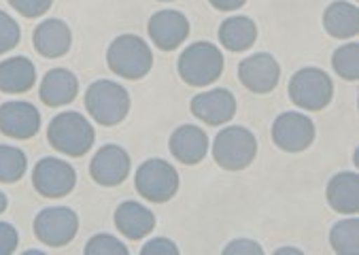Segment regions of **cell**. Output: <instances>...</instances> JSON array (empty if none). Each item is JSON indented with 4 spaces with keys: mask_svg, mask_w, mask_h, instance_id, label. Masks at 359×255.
<instances>
[{
    "mask_svg": "<svg viewBox=\"0 0 359 255\" xmlns=\"http://www.w3.org/2000/svg\"><path fill=\"white\" fill-rule=\"evenodd\" d=\"M41 130V113L26 100H9L0 104V132L9 139L26 141Z\"/></svg>",
    "mask_w": 359,
    "mask_h": 255,
    "instance_id": "11",
    "label": "cell"
},
{
    "mask_svg": "<svg viewBox=\"0 0 359 255\" xmlns=\"http://www.w3.org/2000/svg\"><path fill=\"white\" fill-rule=\"evenodd\" d=\"M32 43L43 57H62L73 45V34L62 20H45L36 26Z\"/></svg>",
    "mask_w": 359,
    "mask_h": 255,
    "instance_id": "18",
    "label": "cell"
},
{
    "mask_svg": "<svg viewBox=\"0 0 359 255\" xmlns=\"http://www.w3.org/2000/svg\"><path fill=\"white\" fill-rule=\"evenodd\" d=\"M18 242H20L18 230L7 221H0V255H11L18 249Z\"/></svg>",
    "mask_w": 359,
    "mask_h": 255,
    "instance_id": "30",
    "label": "cell"
},
{
    "mask_svg": "<svg viewBox=\"0 0 359 255\" xmlns=\"http://www.w3.org/2000/svg\"><path fill=\"white\" fill-rule=\"evenodd\" d=\"M39 94L47 106H62L75 100L79 94V81L68 69H51L43 77Z\"/></svg>",
    "mask_w": 359,
    "mask_h": 255,
    "instance_id": "19",
    "label": "cell"
},
{
    "mask_svg": "<svg viewBox=\"0 0 359 255\" xmlns=\"http://www.w3.org/2000/svg\"><path fill=\"white\" fill-rule=\"evenodd\" d=\"M22 39V30L18 26V22L7 15L5 11H0V53H7L11 49L18 47Z\"/></svg>",
    "mask_w": 359,
    "mask_h": 255,
    "instance_id": "28",
    "label": "cell"
},
{
    "mask_svg": "<svg viewBox=\"0 0 359 255\" xmlns=\"http://www.w3.org/2000/svg\"><path fill=\"white\" fill-rule=\"evenodd\" d=\"M323 26L334 39H351L359 30V11L353 3H332L323 13Z\"/></svg>",
    "mask_w": 359,
    "mask_h": 255,
    "instance_id": "22",
    "label": "cell"
},
{
    "mask_svg": "<svg viewBox=\"0 0 359 255\" xmlns=\"http://www.w3.org/2000/svg\"><path fill=\"white\" fill-rule=\"evenodd\" d=\"M332 67L342 79L355 81L359 77V45L348 43L338 47L332 55Z\"/></svg>",
    "mask_w": 359,
    "mask_h": 255,
    "instance_id": "26",
    "label": "cell"
},
{
    "mask_svg": "<svg viewBox=\"0 0 359 255\" xmlns=\"http://www.w3.org/2000/svg\"><path fill=\"white\" fill-rule=\"evenodd\" d=\"M334 96L332 79L321 69H300L290 79V98L306 111H321Z\"/></svg>",
    "mask_w": 359,
    "mask_h": 255,
    "instance_id": "7",
    "label": "cell"
},
{
    "mask_svg": "<svg viewBox=\"0 0 359 255\" xmlns=\"http://www.w3.org/2000/svg\"><path fill=\"white\" fill-rule=\"evenodd\" d=\"M115 226L126 238L140 240L154 232L156 215L147 207H142L134 200H126L115 211Z\"/></svg>",
    "mask_w": 359,
    "mask_h": 255,
    "instance_id": "17",
    "label": "cell"
},
{
    "mask_svg": "<svg viewBox=\"0 0 359 255\" xmlns=\"http://www.w3.org/2000/svg\"><path fill=\"white\" fill-rule=\"evenodd\" d=\"M189 34V22L181 11H158L149 20V36L154 45L162 51H175L185 43Z\"/></svg>",
    "mask_w": 359,
    "mask_h": 255,
    "instance_id": "15",
    "label": "cell"
},
{
    "mask_svg": "<svg viewBox=\"0 0 359 255\" xmlns=\"http://www.w3.org/2000/svg\"><path fill=\"white\" fill-rule=\"evenodd\" d=\"M47 139L55 151L66 153L70 158H81L83 153L92 149L96 135H94L92 123L81 113L66 111L51 119Z\"/></svg>",
    "mask_w": 359,
    "mask_h": 255,
    "instance_id": "1",
    "label": "cell"
},
{
    "mask_svg": "<svg viewBox=\"0 0 359 255\" xmlns=\"http://www.w3.org/2000/svg\"><path fill=\"white\" fill-rule=\"evenodd\" d=\"M7 205H9V200H7V196L0 191V213H5L7 211Z\"/></svg>",
    "mask_w": 359,
    "mask_h": 255,
    "instance_id": "34",
    "label": "cell"
},
{
    "mask_svg": "<svg viewBox=\"0 0 359 255\" xmlns=\"http://www.w3.org/2000/svg\"><path fill=\"white\" fill-rule=\"evenodd\" d=\"M238 79L249 92L268 94L280 79V67L270 53H253L241 62Z\"/></svg>",
    "mask_w": 359,
    "mask_h": 255,
    "instance_id": "12",
    "label": "cell"
},
{
    "mask_svg": "<svg viewBox=\"0 0 359 255\" xmlns=\"http://www.w3.org/2000/svg\"><path fill=\"white\" fill-rule=\"evenodd\" d=\"M272 141L287 153L306 151L315 141V123L304 113H280L272 123Z\"/></svg>",
    "mask_w": 359,
    "mask_h": 255,
    "instance_id": "8",
    "label": "cell"
},
{
    "mask_svg": "<svg viewBox=\"0 0 359 255\" xmlns=\"http://www.w3.org/2000/svg\"><path fill=\"white\" fill-rule=\"evenodd\" d=\"M53 0H9V5L24 18H41L51 9Z\"/></svg>",
    "mask_w": 359,
    "mask_h": 255,
    "instance_id": "29",
    "label": "cell"
},
{
    "mask_svg": "<svg viewBox=\"0 0 359 255\" xmlns=\"http://www.w3.org/2000/svg\"><path fill=\"white\" fill-rule=\"evenodd\" d=\"M77 172L60 158H43L32 170V185L45 198H64L75 189Z\"/></svg>",
    "mask_w": 359,
    "mask_h": 255,
    "instance_id": "9",
    "label": "cell"
},
{
    "mask_svg": "<svg viewBox=\"0 0 359 255\" xmlns=\"http://www.w3.org/2000/svg\"><path fill=\"white\" fill-rule=\"evenodd\" d=\"M136 191L149 202H168L179 189V172L160 158L142 162L134 179Z\"/></svg>",
    "mask_w": 359,
    "mask_h": 255,
    "instance_id": "6",
    "label": "cell"
},
{
    "mask_svg": "<svg viewBox=\"0 0 359 255\" xmlns=\"http://www.w3.org/2000/svg\"><path fill=\"white\" fill-rule=\"evenodd\" d=\"M327 202L334 211L353 215L359 209V179L355 172H340L327 183Z\"/></svg>",
    "mask_w": 359,
    "mask_h": 255,
    "instance_id": "21",
    "label": "cell"
},
{
    "mask_svg": "<svg viewBox=\"0 0 359 255\" xmlns=\"http://www.w3.org/2000/svg\"><path fill=\"white\" fill-rule=\"evenodd\" d=\"M330 242L336 253L355 255L359 251V221L355 217L338 221L330 232Z\"/></svg>",
    "mask_w": 359,
    "mask_h": 255,
    "instance_id": "24",
    "label": "cell"
},
{
    "mask_svg": "<svg viewBox=\"0 0 359 255\" xmlns=\"http://www.w3.org/2000/svg\"><path fill=\"white\" fill-rule=\"evenodd\" d=\"M140 253H145V255H149V253H154V255H177L179 247L170 238H154L140 249Z\"/></svg>",
    "mask_w": 359,
    "mask_h": 255,
    "instance_id": "31",
    "label": "cell"
},
{
    "mask_svg": "<svg viewBox=\"0 0 359 255\" xmlns=\"http://www.w3.org/2000/svg\"><path fill=\"white\" fill-rule=\"evenodd\" d=\"M224 253H228V255H255V253L262 255L264 249L255 240H251V238H238V240L230 242L224 249Z\"/></svg>",
    "mask_w": 359,
    "mask_h": 255,
    "instance_id": "32",
    "label": "cell"
},
{
    "mask_svg": "<svg viewBox=\"0 0 359 255\" xmlns=\"http://www.w3.org/2000/svg\"><path fill=\"white\" fill-rule=\"evenodd\" d=\"M224 73V53L217 45L200 41L179 55V75L191 88L215 83Z\"/></svg>",
    "mask_w": 359,
    "mask_h": 255,
    "instance_id": "3",
    "label": "cell"
},
{
    "mask_svg": "<svg viewBox=\"0 0 359 255\" xmlns=\"http://www.w3.org/2000/svg\"><path fill=\"white\" fill-rule=\"evenodd\" d=\"M170 153L181 162V164H198L204 160L208 151V137L204 135L202 127L194 123H185L172 132L170 137Z\"/></svg>",
    "mask_w": 359,
    "mask_h": 255,
    "instance_id": "16",
    "label": "cell"
},
{
    "mask_svg": "<svg viewBox=\"0 0 359 255\" xmlns=\"http://www.w3.org/2000/svg\"><path fill=\"white\" fill-rule=\"evenodd\" d=\"M130 168H132L130 156L119 145L100 147L90 162V174L102 187H115L123 183L130 174Z\"/></svg>",
    "mask_w": 359,
    "mask_h": 255,
    "instance_id": "13",
    "label": "cell"
},
{
    "mask_svg": "<svg viewBox=\"0 0 359 255\" xmlns=\"http://www.w3.org/2000/svg\"><path fill=\"white\" fill-rule=\"evenodd\" d=\"M86 109L100 125H117L130 113V94L123 85L100 79L88 88Z\"/></svg>",
    "mask_w": 359,
    "mask_h": 255,
    "instance_id": "5",
    "label": "cell"
},
{
    "mask_svg": "<svg viewBox=\"0 0 359 255\" xmlns=\"http://www.w3.org/2000/svg\"><path fill=\"white\" fill-rule=\"evenodd\" d=\"M208 3L219 11H236V9L245 7L247 0H208Z\"/></svg>",
    "mask_w": 359,
    "mask_h": 255,
    "instance_id": "33",
    "label": "cell"
},
{
    "mask_svg": "<svg viewBox=\"0 0 359 255\" xmlns=\"http://www.w3.org/2000/svg\"><path fill=\"white\" fill-rule=\"evenodd\" d=\"M109 69L123 79H142L154 69V51L145 39L136 34L117 36L107 51Z\"/></svg>",
    "mask_w": 359,
    "mask_h": 255,
    "instance_id": "2",
    "label": "cell"
},
{
    "mask_svg": "<svg viewBox=\"0 0 359 255\" xmlns=\"http://www.w3.org/2000/svg\"><path fill=\"white\" fill-rule=\"evenodd\" d=\"M257 156V139L245 125H228L215 137L212 158L224 170H245Z\"/></svg>",
    "mask_w": 359,
    "mask_h": 255,
    "instance_id": "4",
    "label": "cell"
},
{
    "mask_svg": "<svg viewBox=\"0 0 359 255\" xmlns=\"http://www.w3.org/2000/svg\"><path fill=\"white\" fill-rule=\"evenodd\" d=\"M276 253H302L300 249H294V247H280Z\"/></svg>",
    "mask_w": 359,
    "mask_h": 255,
    "instance_id": "35",
    "label": "cell"
},
{
    "mask_svg": "<svg viewBox=\"0 0 359 255\" xmlns=\"http://www.w3.org/2000/svg\"><path fill=\"white\" fill-rule=\"evenodd\" d=\"M219 41L228 51H247L257 41V26L251 18H228L219 28Z\"/></svg>",
    "mask_w": 359,
    "mask_h": 255,
    "instance_id": "23",
    "label": "cell"
},
{
    "mask_svg": "<svg viewBox=\"0 0 359 255\" xmlns=\"http://www.w3.org/2000/svg\"><path fill=\"white\" fill-rule=\"evenodd\" d=\"M160 3H170V0H160Z\"/></svg>",
    "mask_w": 359,
    "mask_h": 255,
    "instance_id": "36",
    "label": "cell"
},
{
    "mask_svg": "<svg viewBox=\"0 0 359 255\" xmlns=\"http://www.w3.org/2000/svg\"><path fill=\"white\" fill-rule=\"evenodd\" d=\"M79 217L68 207L43 209L34 219V234L41 242L49 247H64L77 236Z\"/></svg>",
    "mask_w": 359,
    "mask_h": 255,
    "instance_id": "10",
    "label": "cell"
},
{
    "mask_svg": "<svg viewBox=\"0 0 359 255\" xmlns=\"http://www.w3.org/2000/svg\"><path fill=\"white\" fill-rule=\"evenodd\" d=\"M86 253L88 255H128V247L111 234H96L86 244Z\"/></svg>",
    "mask_w": 359,
    "mask_h": 255,
    "instance_id": "27",
    "label": "cell"
},
{
    "mask_svg": "<svg viewBox=\"0 0 359 255\" xmlns=\"http://www.w3.org/2000/svg\"><path fill=\"white\" fill-rule=\"evenodd\" d=\"M28 168L26 153L11 145H0V183H15Z\"/></svg>",
    "mask_w": 359,
    "mask_h": 255,
    "instance_id": "25",
    "label": "cell"
},
{
    "mask_svg": "<svg viewBox=\"0 0 359 255\" xmlns=\"http://www.w3.org/2000/svg\"><path fill=\"white\" fill-rule=\"evenodd\" d=\"M191 113L208 125H222L234 119L236 98L230 90L215 88V90L198 94L191 100Z\"/></svg>",
    "mask_w": 359,
    "mask_h": 255,
    "instance_id": "14",
    "label": "cell"
},
{
    "mask_svg": "<svg viewBox=\"0 0 359 255\" xmlns=\"http://www.w3.org/2000/svg\"><path fill=\"white\" fill-rule=\"evenodd\" d=\"M34 81H36V69L28 57L15 55L0 62V92L22 94L28 92L34 85Z\"/></svg>",
    "mask_w": 359,
    "mask_h": 255,
    "instance_id": "20",
    "label": "cell"
}]
</instances>
